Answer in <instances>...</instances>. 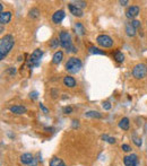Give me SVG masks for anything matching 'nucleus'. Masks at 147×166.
<instances>
[{
	"mask_svg": "<svg viewBox=\"0 0 147 166\" xmlns=\"http://www.w3.org/2000/svg\"><path fill=\"white\" fill-rule=\"evenodd\" d=\"M39 16H40V10L37 8H32L28 11V17L32 18V19H36V18H39Z\"/></svg>",
	"mask_w": 147,
	"mask_h": 166,
	"instance_id": "412c9836",
	"label": "nucleus"
},
{
	"mask_svg": "<svg viewBox=\"0 0 147 166\" xmlns=\"http://www.w3.org/2000/svg\"><path fill=\"white\" fill-rule=\"evenodd\" d=\"M71 112H72L71 106H65V108H63V113L65 114H70Z\"/></svg>",
	"mask_w": 147,
	"mask_h": 166,
	"instance_id": "2f4dec72",
	"label": "nucleus"
},
{
	"mask_svg": "<svg viewBox=\"0 0 147 166\" xmlns=\"http://www.w3.org/2000/svg\"><path fill=\"white\" fill-rule=\"evenodd\" d=\"M139 13H141V8L138 6H136V5H134V6H130L127 8V10H126V17L129 18V19H134L135 17H137L139 15Z\"/></svg>",
	"mask_w": 147,
	"mask_h": 166,
	"instance_id": "6e6552de",
	"label": "nucleus"
},
{
	"mask_svg": "<svg viewBox=\"0 0 147 166\" xmlns=\"http://www.w3.org/2000/svg\"><path fill=\"white\" fill-rule=\"evenodd\" d=\"M126 33H127V35L129 36V37H134V36H136V34H137V29L132 26L131 22L126 24Z\"/></svg>",
	"mask_w": 147,
	"mask_h": 166,
	"instance_id": "2eb2a0df",
	"label": "nucleus"
},
{
	"mask_svg": "<svg viewBox=\"0 0 147 166\" xmlns=\"http://www.w3.org/2000/svg\"><path fill=\"white\" fill-rule=\"evenodd\" d=\"M44 130L48 131V132H52V131H53V128H44Z\"/></svg>",
	"mask_w": 147,
	"mask_h": 166,
	"instance_id": "58836bf2",
	"label": "nucleus"
},
{
	"mask_svg": "<svg viewBox=\"0 0 147 166\" xmlns=\"http://www.w3.org/2000/svg\"><path fill=\"white\" fill-rule=\"evenodd\" d=\"M115 60L118 62V63H122L124 61V55L123 53L121 52V51H117L115 53Z\"/></svg>",
	"mask_w": 147,
	"mask_h": 166,
	"instance_id": "5701e85b",
	"label": "nucleus"
},
{
	"mask_svg": "<svg viewBox=\"0 0 147 166\" xmlns=\"http://www.w3.org/2000/svg\"><path fill=\"white\" fill-rule=\"evenodd\" d=\"M0 10H1V13H3V6H2V3L0 5Z\"/></svg>",
	"mask_w": 147,
	"mask_h": 166,
	"instance_id": "ea45409f",
	"label": "nucleus"
},
{
	"mask_svg": "<svg viewBox=\"0 0 147 166\" xmlns=\"http://www.w3.org/2000/svg\"><path fill=\"white\" fill-rule=\"evenodd\" d=\"M37 97H39V93H37V92H31V93H29V98L36 100Z\"/></svg>",
	"mask_w": 147,
	"mask_h": 166,
	"instance_id": "7c9ffc66",
	"label": "nucleus"
},
{
	"mask_svg": "<svg viewBox=\"0 0 147 166\" xmlns=\"http://www.w3.org/2000/svg\"><path fill=\"white\" fill-rule=\"evenodd\" d=\"M59 41H60V45L66 50L67 53H76L77 49L74 46L71 41V35L69 34L67 31H61L59 34Z\"/></svg>",
	"mask_w": 147,
	"mask_h": 166,
	"instance_id": "f03ea898",
	"label": "nucleus"
},
{
	"mask_svg": "<svg viewBox=\"0 0 147 166\" xmlns=\"http://www.w3.org/2000/svg\"><path fill=\"white\" fill-rule=\"evenodd\" d=\"M34 160H35V157L33 156L32 154H29V153L23 154V155H20V157H19L20 163L23 164V165H27V166L31 165V164L34 162Z\"/></svg>",
	"mask_w": 147,
	"mask_h": 166,
	"instance_id": "1a4fd4ad",
	"label": "nucleus"
},
{
	"mask_svg": "<svg viewBox=\"0 0 147 166\" xmlns=\"http://www.w3.org/2000/svg\"><path fill=\"white\" fill-rule=\"evenodd\" d=\"M102 108L104 109L105 111H109L110 109H111V104H110V102H108V101L103 102V103H102Z\"/></svg>",
	"mask_w": 147,
	"mask_h": 166,
	"instance_id": "c756f323",
	"label": "nucleus"
},
{
	"mask_svg": "<svg viewBox=\"0 0 147 166\" xmlns=\"http://www.w3.org/2000/svg\"><path fill=\"white\" fill-rule=\"evenodd\" d=\"M59 44H60V41H59V39H57V37H53V39L50 41V46H51L52 49H57L59 46Z\"/></svg>",
	"mask_w": 147,
	"mask_h": 166,
	"instance_id": "393cba45",
	"label": "nucleus"
},
{
	"mask_svg": "<svg viewBox=\"0 0 147 166\" xmlns=\"http://www.w3.org/2000/svg\"><path fill=\"white\" fill-rule=\"evenodd\" d=\"M42 55H43L42 50H40V49L34 50V51L32 52V54H31V58H29V61H28L29 68H32V67H37V66L40 65V62H41Z\"/></svg>",
	"mask_w": 147,
	"mask_h": 166,
	"instance_id": "423d86ee",
	"label": "nucleus"
},
{
	"mask_svg": "<svg viewBox=\"0 0 147 166\" xmlns=\"http://www.w3.org/2000/svg\"><path fill=\"white\" fill-rule=\"evenodd\" d=\"M74 28H75V32L77 35H85L86 34V29L85 27H84V25H83L82 23H76L75 24V26H74Z\"/></svg>",
	"mask_w": 147,
	"mask_h": 166,
	"instance_id": "6ab92c4d",
	"label": "nucleus"
},
{
	"mask_svg": "<svg viewBox=\"0 0 147 166\" xmlns=\"http://www.w3.org/2000/svg\"><path fill=\"white\" fill-rule=\"evenodd\" d=\"M79 127V121L78 120H72V128L74 129H77Z\"/></svg>",
	"mask_w": 147,
	"mask_h": 166,
	"instance_id": "f704fd0d",
	"label": "nucleus"
},
{
	"mask_svg": "<svg viewBox=\"0 0 147 166\" xmlns=\"http://www.w3.org/2000/svg\"><path fill=\"white\" fill-rule=\"evenodd\" d=\"M9 111L14 114H24L27 112V109L23 105H13L9 108Z\"/></svg>",
	"mask_w": 147,
	"mask_h": 166,
	"instance_id": "f8f14e48",
	"label": "nucleus"
},
{
	"mask_svg": "<svg viewBox=\"0 0 147 166\" xmlns=\"http://www.w3.org/2000/svg\"><path fill=\"white\" fill-rule=\"evenodd\" d=\"M96 43L102 48H105V49H109V48L113 46V40L106 34H100L96 37Z\"/></svg>",
	"mask_w": 147,
	"mask_h": 166,
	"instance_id": "39448f33",
	"label": "nucleus"
},
{
	"mask_svg": "<svg viewBox=\"0 0 147 166\" xmlns=\"http://www.w3.org/2000/svg\"><path fill=\"white\" fill-rule=\"evenodd\" d=\"M68 8L69 10H70V13L74 15V16L76 17H83V15H84V13H83V10L80 9V8H78L77 6H75L74 3H68Z\"/></svg>",
	"mask_w": 147,
	"mask_h": 166,
	"instance_id": "9b49d317",
	"label": "nucleus"
},
{
	"mask_svg": "<svg viewBox=\"0 0 147 166\" xmlns=\"http://www.w3.org/2000/svg\"><path fill=\"white\" fill-rule=\"evenodd\" d=\"M51 94H52V97L53 98H56L57 97V94H58V92H57L56 89H52V91H51Z\"/></svg>",
	"mask_w": 147,
	"mask_h": 166,
	"instance_id": "4c0bfd02",
	"label": "nucleus"
},
{
	"mask_svg": "<svg viewBox=\"0 0 147 166\" xmlns=\"http://www.w3.org/2000/svg\"><path fill=\"white\" fill-rule=\"evenodd\" d=\"M62 59H63V52L59 50V51L54 52V54H53V57H52V63H53V65H59V63L62 61Z\"/></svg>",
	"mask_w": 147,
	"mask_h": 166,
	"instance_id": "f3484780",
	"label": "nucleus"
},
{
	"mask_svg": "<svg viewBox=\"0 0 147 166\" xmlns=\"http://www.w3.org/2000/svg\"><path fill=\"white\" fill-rule=\"evenodd\" d=\"M109 137H110V136H108V134H102V136H101V139L103 140V141H108Z\"/></svg>",
	"mask_w": 147,
	"mask_h": 166,
	"instance_id": "e433bc0d",
	"label": "nucleus"
},
{
	"mask_svg": "<svg viewBox=\"0 0 147 166\" xmlns=\"http://www.w3.org/2000/svg\"><path fill=\"white\" fill-rule=\"evenodd\" d=\"M132 76L136 79H144L147 76V65L137 63L132 69Z\"/></svg>",
	"mask_w": 147,
	"mask_h": 166,
	"instance_id": "20e7f679",
	"label": "nucleus"
},
{
	"mask_svg": "<svg viewBox=\"0 0 147 166\" xmlns=\"http://www.w3.org/2000/svg\"><path fill=\"white\" fill-rule=\"evenodd\" d=\"M121 149L123 150V151H126V153H129V151H131V147L129 145H127V143H122Z\"/></svg>",
	"mask_w": 147,
	"mask_h": 166,
	"instance_id": "c85d7f7f",
	"label": "nucleus"
},
{
	"mask_svg": "<svg viewBox=\"0 0 147 166\" xmlns=\"http://www.w3.org/2000/svg\"><path fill=\"white\" fill-rule=\"evenodd\" d=\"M14 44H15V40H14L13 35L7 34V35L1 37V40H0V59L1 60L6 58L7 54L11 51Z\"/></svg>",
	"mask_w": 147,
	"mask_h": 166,
	"instance_id": "f257e3e1",
	"label": "nucleus"
},
{
	"mask_svg": "<svg viewBox=\"0 0 147 166\" xmlns=\"http://www.w3.org/2000/svg\"><path fill=\"white\" fill-rule=\"evenodd\" d=\"M131 24H132V26L135 27L136 29H138L139 27L141 26V20H137V19H134V20H131Z\"/></svg>",
	"mask_w": 147,
	"mask_h": 166,
	"instance_id": "bb28decb",
	"label": "nucleus"
},
{
	"mask_svg": "<svg viewBox=\"0 0 147 166\" xmlns=\"http://www.w3.org/2000/svg\"><path fill=\"white\" fill-rule=\"evenodd\" d=\"M16 68H15V67H10V68H8L6 70V72L7 74H8V75H10V76H13V75H15V74H16Z\"/></svg>",
	"mask_w": 147,
	"mask_h": 166,
	"instance_id": "cd10ccee",
	"label": "nucleus"
},
{
	"mask_svg": "<svg viewBox=\"0 0 147 166\" xmlns=\"http://www.w3.org/2000/svg\"><path fill=\"white\" fill-rule=\"evenodd\" d=\"M85 117H91V119H101L102 114L97 111H87L85 113Z\"/></svg>",
	"mask_w": 147,
	"mask_h": 166,
	"instance_id": "aec40b11",
	"label": "nucleus"
},
{
	"mask_svg": "<svg viewBox=\"0 0 147 166\" xmlns=\"http://www.w3.org/2000/svg\"><path fill=\"white\" fill-rule=\"evenodd\" d=\"M129 127H130V121L128 117H122L120 121H119V128L122 129L124 131L129 130Z\"/></svg>",
	"mask_w": 147,
	"mask_h": 166,
	"instance_id": "dca6fc26",
	"label": "nucleus"
},
{
	"mask_svg": "<svg viewBox=\"0 0 147 166\" xmlns=\"http://www.w3.org/2000/svg\"><path fill=\"white\" fill-rule=\"evenodd\" d=\"M40 109H41V110L43 111V113H45V114H48L49 113V110H48V109L45 108V106H44V104H43V103H40Z\"/></svg>",
	"mask_w": 147,
	"mask_h": 166,
	"instance_id": "473e14b6",
	"label": "nucleus"
},
{
	"mask_svg": "<svg viewBox=\"0 0 147 166\" xmlns=\"http://www.w3.org/2000/svg\"><path fill=\"white\" fill-rule=\"evenodd\" d=\"M108 143H110V145H115V143H117V139L115 138H113V137H109V139H108V141H106Z\"/></svg>",
	"mask_w": 147,
	"mask_h": 166,
	"instance_id": "72a5a7b5",
	"label": "nucleus"
},
{
	"mask_svg": "<svg viewBox=\"0 0 147 166\" xmlns=\"http://www.w3.org/2000/svg\"><path fill=\"white\" fill-rule=\"evenodd\" d=\"M145 131L147 132V124H146V127H145Z\"/></svg>",
	"mask_w": 147,
	"mask_h": 166,
	"instance_id": "a19ab883",
	"label": "nucleus"
},
{
	"mask_svg": "<svg viewBox=\"0 0 147 166\" xmlns=\"http://www.w3.org/2000/svg\"><path fill=\"white\" fill-rule=\"evenodd\" d=\"M65 16H66V14H65V11H63V10H61V9L57 10L56 13L52 15V22L54 24H60L62 20H63Z\"/></svg>",
	"mask_w": 147,
	"mask_h": 166,
	"instance_id": "9d476101",
	"label": "nucleus"
},
{
	"mask_svg": "<svg viewBox=\"0 0 147 166\" xmlns=\"http://www.w3.org/2000/svg\"><path fill=\"white\" fill-rule=\"evenodd\" d=\"M88 51H89V53H92V54L105 55L104 51H102V50H100L98 48H95V46H89V48H88Z\"/></svg>",
	"mask_w": 147,
	"mask_h": 166,
	"instance_id": "4be33fe9",
	"label": "nucleus"
},
{
	"mask_svg": "<svg viewBox=\"0 0 147 166\" xmlns=\"http://www.w3.org/2000/svg\"><path fill=\"white\" fill-rule=\"evenodd\" d=\"M123 163L126 166H139V157L137 154H130L123 157Z\"/></svg>",
	"mask_w": 147,
	"mask_h": 166,
	"instance_id": "0eeeda50",
	"label": "nucleus"
},
{
	"mask_svg": "<svg viewBox=\"0 0 147 166\" xmlns=\"http://www.w3.org/2000/svg\"><path fill=\"white\" fill-rule=\"evenodd\" d=\"M119 3H120L121 6H126V5H128V3H129V1H128V0H120V1H119Z\"/></svg>",
	"mask_w": 147,
	"mask_h": 166,
	"instance_id": "c9c22d12",
	"label": "nucleus"
},
{
	"mask_svg": "<svg viewBox=\"0 0 147 166\" xmlns=\"http://www.w3.org/2000/svg\"><path fill=\"white\" fill-rule=\"evenodd\" d=\"M74 5L82 9V8H85V7L87 6V2H86V1H79V0H77V1L74 2Z\"/></svg>",
	"mask_w": 147,
	"mask_h": 166,
	"instance_id": "a878e982",
	"label": "nucleus"
},
{
	"mask_svg": "<svg viewBox=\"0 0 147 166\" xmlns=\"http://www.w3.org/2000/svg\"><path fill=\"white\" fill-rule=\"evenodd\" d=\"M63 85L68 88H74L76 86V79L71 76H66L63 78Z\"/></svg>",
	"mask_w": 147,
	"mask_h": 166,
	"instance_id": "4468645a",
	"label": "nucleus"
},
{
	"mask_svg": "<svg viewBox=\"0 0 147 166\" xmlns=\"http://www.w3.org/2000/svg\"><path fill=\"white\" fill-rule=\"evenodd\" d=\"M132 141H134L135 145H136L137 147H139V148H141V145H143V140H141V138L138 137V136H136V134L132 136Z\"/></svg>",
	"mask_w": 147,
	"mask_h": 166,
	"instance_id": "b1692460",
	"label": "nucleus"
},
{
	"mask_svg": "<svg viewBox=\"0 0 147 166\" xmlns=\"http://www.w3.org/2000/svg\"><path fill=\"white\" fill-rule=\"evenodd\" d=\"M83 67V63L80 61V59L76 58V57H71L68 59V61L66 62L65 69L69 74H78L80 71V69Z\"/></svg>",
	"mask_w": 147,
	"mask_h": 166,
	"instance_id": "7ed1b4c3",
	"label": "nucleus"
},
{
	"mask_svg": "<svg viewBox=\"0 0 147 166\" xmlns=\"http://www.w3.org/2000/svg\"><path fill=\"white\" fill-rule=\"evenodd\" d=\"M49 166H66L65 162L61 160V158H59L58 156H53L51 160H50V163Z\"/></svg>",
	"mask_w": 147,
	"mask_h": 166,
	"instance_id": "a211bd4d",
	"label": "nucleus"
},
{
	"mask_svg": "<svg viewBox=\"0 0 147 166\" xmlns=\"http://www.w3.org/2000/svg\"><path fill=\"white\" fill-rule=\"evenodd\" d=\"M11 19V11H3L0 14V23L1 25L8 24Z\"/></svg>",
	"mask_w": 147,
	"mask_h": 166,
	"instance_id": "ddd939ff",
	"label": "nucleus"
}]
</instances>
